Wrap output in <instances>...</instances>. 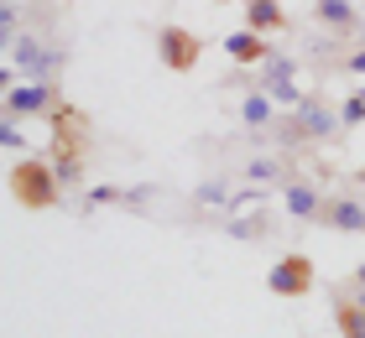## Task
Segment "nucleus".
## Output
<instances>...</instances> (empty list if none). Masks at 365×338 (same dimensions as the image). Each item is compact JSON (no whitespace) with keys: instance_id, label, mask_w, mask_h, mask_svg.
<instances>
[{"instance_id":"nucleus-1","label":"nucleus","mask_w":365,"mask_h":338,"mask_svg":"<svg viewBox=\"0 0 365 338\" xmlns=\"http://www.w3.org/2000/svg\"><path fill=\"white\" fill-rule=\"evenodd\" d=\"M334 130H339V110L329 105L319 89H313V94H303V105H297V110H287V120H282L277 141H282V151H297V146L329 141Z\"/></svg>"},{"instance_id":"nucleus-2","label":"nucleus","mask_w":365,"mask_h":338,"mask_svg":"<svg viewBox=\"0 0 365 338\" xmlns=\"http://www.w3.org/2000/svg\"><path fill=\"white\" fill-rule=\"evenodd\" d=\"M11 198L21 203V208H58L63 198V182H58V167L53 157H21L11 167Z\"/></svg>"},{"instance_id":"nucleus-3","label":"nucleus","mask_w":365,"mask_h":338,"mask_svg":"<svg viewBox=\"0 0 365 338\" xmlns=\"http://www.w3.org/2000/svg\"><path fill=\"white\" fill-rule=\"evenodd\" d=\"M6 58L21 68V78H42V83H58L63 68H68V53H63L53 37H37V31H31V37H16Z\"/></svg>"},{"instance_id":"nucleus-4","label":"nucleus","mask_w":365,"mask_h":338,"mask_svg":"<svg viewBox=\"0 0 365 338\" xmlns=\"http://www.w3.org/2000/svg\"><path fill=\"white\" fill-rule=\"evenodd\" d=\"M58 105H63V89L42 78H21L16 89L0 94V115H16V120H53Z\"/></svg>"},{"instance_id":"nucleus-5","label":"nucleus","mask_w":365,"mask_h":338,"mask_svg":"<svg viewBox=\"0 0 365 338\" xmlns=\"http://www.w3.org/2000/svg\"><path fill=\"white\" fill-rule=\"evenodd\" d=\"M313 281H319V270H313V260L308 255H282L272 270H267V292L272 297H308L313 292Z\"/></svg>"},{"instance_id":"nucleus-6","label":"nucleus","mask_w":365,"mask_h":338,"mask_svg":"<svg viewBox=\"0 0 365 338\" xmlns=\"http://www.w3.org/2000/svg\"><path fill=\"white\" fill-rule=\"evenodd\" d=\"M157 53H162V68H173V73H193L198 58H204V42H198L188 26H162L157 31Z\"/></svg>"},{"instance_id":"nucleus-7","label":"nucleus","mask_w":365,"mask_h":338,"mask_svg":"<svg viewBox=\"0 0 365 338\" xmlns=\"http://www.w3.org/2000/svg\"><path fill=\"white\" fill-rule=\"evenodd\" d=\"M297 58H282V53H272L267 63H261V89H267L282 110H297L303 105V89H297Z\"/></svg>"},{"instance_id":"nucleus-8","label":"nucleus","mask_w":365,"mask_h":338,"mask_svg":"<svg viewBox=\"0 0 365 338\" xmlns=\"http://www.w3.org/2000/svg\"><path fill=\"white\" fill-rule=\"evenodd\" d=\"M319 224H324V229H339V234H365V198L329 193L324 208H319Z\"/></svg>"},{"instance_id":"nucleus-9","label":"nucleus","mask_w":365,"mask_h":338,"mask_svg":"<svg viewBox=\"0 0 365 338\" xmlns=\"http://www.w3.org/2000/svg\"><path fill=\"white\" fill-rule=\"evenodd\" d=\"M282 203H287V213H292V218H319L324 193H319V182H308V177L287 172V177H282Z\"/></svg>"},{"instance_id":"nucleus-10","label":"nucleus","mask_w":365,"mask_h":338,"mask_svg":"<svg viewBox=\"0 0 365 338\" xmlns=\"http://www.w3.org/2000/svg\"><path fill=\"white\" fill-rule=\"evenodd\" d=\"M225 53H230V63H235V68H256V63H267L277 47L261 37V31H245V26H240V31H230V37H225Z\"/></svg>"},{"instance_id":"nucleus-11","label":"nucleus","mask_w":365,"mask_h":338,"mask_svg":"<svg viewBox=\"0 0 365 338\" xmlns=\"http://www.w3.org/2000/svg\"><path fill=\"white\" fill-rule=\"evenodd\" d=\"M313 21L339 31V37H355L360 31V6L355 0H313Z\"/></svg>"},{"instance_id":"nucleus-12","label":"nucleus","mask_w":365,"mask_h":338,"mask_svg":"<svg viewBox=\"0 0 365 338\" xmlns=\"http://www.w3.org/2000/svg\"><path fill=\"white\" fill-rule=\"evenodd\" d=\"M245 31H261V37L287 31V6L282 0H245Z\"/></svg>"},{"instance_id":"nucleus-13","label":"nucleus","mask_w":365,"mask_h":338,"mask_svg":"<svg viewBox=\"0 0 365 338\" xmlns=\"http://www.w3.org/2000/svg\"><path fill=\"white\" fill-rule=\"evenodd\" d=\"M277 110H282V105L256 83V89H245V99H240V125H245V130H267V125L277 120Z\"/></svg>"},{"instance_id":"nucleus-14","label":"nucleus","mask_w":365,"mask_h":338,"mask_svg":"<svg viewBox=\"0 0 365 338\" xmlns=\"http://www.w3.org/2000/svg\"><path fill=\"white\" fill-rule=\"evenodd\" d=\"M334 328H339V338H365V302L360 297L334 292Z\"/></svg>"},{"instance_id":"nucleus-15","label":"nucleus","mask_w":365,"mask_h":338,"mask_svg":"<svg viewBox=\"0 0 365 338\" xmlns=\"http://www.w3.org/2000/svg\"><path fill=\"white\" fill-rule=\"evenodd\" d=\"M292 172V167H282L277 157H256V162H245V182H256V188H261V182H277V188H282V177H287Z\"/></svg>"},{"instance_id":"nucleus-16","label":"nucleus","mask_w":365,"mask_h":338,"mask_svg":"<svg viewBox=\"0 0 365 338\" xmlns=\"http://www.w3.org/2000/svg\"><path fill=\"white\" fill-rule=\"evenodd\" d=\"M225 229L235 234V240H261V234L272 229V218H267V213H245V218H240V213H230V224H225Z\"/></svg>"},{"instance_id":"nucleus-17","label":"nucleus","mask_w":365,"mask_h":338,"mask_svg":"<svg viewBox=\"0 0 365 338\" xmlns=\"http://www.w3.org/2000/svg\"><path fill=\"white\" fill-rule=\"evenodd\" d=\"M355 125H365V83L339 105V130H355Z\"/></svg>"},{"instance_id":"nucleus-18","label":"nucleus","mask_w":365,"mask_h":338,"mask_svg":"<svg viewBox=\"0 0 365 338\" xmlns=\"http://www.w3.org/2000/svg\"><path fill=\"white\" fill-rule=\"evenodd\" d=\"M16 26H21V6H16V0H6V6H0V53H11Z\"/></svg>"},{"instance_id":"nucleus-19","label":"nucleus","mask_w":365,"mask_h":338,"mask_svg":"<svg viewBox=\"0 0 365 338\" xmlns=\"http://www.w3.org/2000/svg\"><path fill=\"white\" fill-rule=\"evenodd\" d=\"M0 146L11 151H26V130H21V120H16V115H0Z\"/></svg>"},{"instance_id":"nucleus-20","label":"nucleus","mask_w":365,"mask_h":338,"mask_svg":"<svg viewBox=\"0 0 365 338\" xmlns=\"http://www.w3.org/2000/svg\"><path fill=\"white\" fill-rule=\"evenodd\" d=\"M198 203H214V208H230V198H235V188H230V182L220 177V182H204V188L193 193Z\"/></svg>"},{"instance_id":"nucleus-21","label":"nucleus","mask_w":365,"mask_h":338,"mask_svg":"<svg viewBox=\"0 0 365 338\" xmlns=\"http://www.w3.org/2000/svg\"><path fill=\"white\" fill-rule=\"evenodd\" d=\"M125 198H141V193H125V188H94V193H84V208H99V203H125Z\"/></svg>"},{"instance_id":"nucleus-22","label":"nucleus","mask_w":365,"mask_h":338,"mask_svg":"<svg viewBox=\"0 0 365 338\" xmlns=\"http://www.w3.org/2000/svg\"><path fill=\"white\" fill-rule=\"evenodd\" d=\"M339 68H344V73H355V78H365V42H360L355 53H350V58L339 63Z\"/></svg>"},{"instance_id":"nucleus-23","label":"nucleus","mask_w":365,"mask_h":338,"mask_svg":"<svg viewBox=\"0 0 365 338\" xmlns=\"http://www.w3.org/2000/svg\"><path fill=\"white\" fill-rule=\"evenodd\" d=\"M355 286H365V265H355Z\"/></svg>"},{"instance_id":"nucleus-24","label":"nucleus","mask_w":365,"mask_h":338,"mask_svg":"<svg viewBox=\"0 0 365 338\" xmlns=\"http://www.w3.org/2000/svg\"><path fill=\"white\" fill-rule=\"evenodd\" d=\"M355 297H360V302H365V286H360V292H355Z\"/></svg>"}]
</instances>
